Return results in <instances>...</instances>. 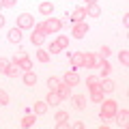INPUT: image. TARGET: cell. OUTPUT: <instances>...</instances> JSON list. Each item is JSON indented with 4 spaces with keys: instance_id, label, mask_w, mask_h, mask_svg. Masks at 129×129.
<instances>
[{
    "instance_id": "484cf974",
    "label": "cell",
    "mask_w": 129,
    "mask_h": 129,
    "mask_svg": "<svg viewBox=\"0 0 129 129\" xmlns=\"http://www.w3.org/2000/svg\"><path fill=\"white\" fill-rule=\"evenodd\" d=\"M118 60H120V64L127 67V64H129V52H127V50H120V52H118Z\"/></svg>"
},
{
    "instance_id": "83f0119b",
    "label": "cell",
    "mask_w": 129,
    "mask_h": 129,
    "mask_svg": "<svg viewBox=\"0 0 129 129\" xmlns=\"http://www.w3.org/2000/svg\"><path fill=\"white\" fill-rule=\"evenodd\" d=\"M37 58L41 60V62H50V54H47V50H39L37 52Z\"/></svg>"
},
{
    "instance_id": "d590c367",
    "label": "cell",
    "mask_w": 129,
    "mask_h": 129,
    "mask_svg": "<svg viewBox=\"0 0 129 129\" xmlns=\"http://www.w3.org/2000/svg\"><path fill=\"white\" fill-rule=\"evenodd\" d=\"M71 127H73V129H84V123H82V120H75Z\"/></svg>"
},
{
    "instance_id": "8992f818",
    "label": "cell",
    "mask_w": 129,
    "mask_h": 129,
    "mask_svg": "<svg viewBox=\"0 0 129 129\" xmlns=\"http://www.w3.org/2000/svg\"><path fill=\"white\" fill-rule=\"evenodd\" d=\"M86 32H88V24H86V22H78V24H73V30H71V35H73L75 39H84V37H86Z\"/></svg>"
},
{
    "instance_id": "7c38bea8",
    "label": "cell",
    "mask_w": 129,
    "mask_h": 129,
    "mask_svg": "<svg viewBox=\"0 0 129 129\" xmlns=\"http://www.w3.org/2000/svg\"><path fill=\"white\" fill-rule=\"evenodd\" d=\"M24 84L26 86H37V73H32V69L24 71Z\"/></svg>"
},
{
    "instance_id": "d4e9b609",
    "label": "cell",
    "mask_w": 129,
    "mask_h": 129,
    "mask_svg": "<svg viewBox=\"0 0 129 129\" xmlns=\"http://www.w3.org/2000/svg\"><path fill=\"white\" fill-rule=\"evenodd\" d=\"M58 86H60V80L58 78H50V80H47V88H50L52 92L58 90Z\"/></svg>"
},
{
    "instance_id": "5bb4252c",
    "label": "cell",
    "mask_w": 129,
    "mask_h": 129,
    "mask_svg": "<svg viewBox=\"0 0 129 129\" xmlns=\"http://www.w3.org/2000/svg\"><path fill=\"white\" fill-rule=\"evenodd\" d=\"M73 108L75 110H86V97L84 95H73Z\"/></svg>"
},
{
    "instance_id": "8fae6325",
    "label": "cell",
    "mask_w": 129,
    "mask_h": 129,
    "mask_svg": "<svg viewBox=\"0 0 129 129\" xmlns=\"http://www.w3.org/2000/svg\"><path fill=\"white\" fill-rule=\"evenodd\" d=\"M84 17H86V7H80V9L73 11V15H71V22H73V24L84 22Z\"/></svg>"
},
{
    "instance_id": "4dcf8cb0",
    "label": "cell",
    "mask_w": 129,
    "mask_h": 129,
    "mask_svg": "<svg viewBox=\"0 0 129 129\" xmlns=\"http://www.w3.org/2000/svg\"><path fill=\"white\" fill-rule=\"evenodd\" d=\"M67 118H69V114H67V112H62V110L56 112V123H62V120H67Z\"/></svg>"
},
{
    "instance_id": "52a82bcc",
    "label": "cell",
    "mask_w": 129,
    "mask_h": 129,
    "mask_svg": "<svg viewBox=\"0 0 129 129\" xmlns=\"http://www.w3.org/2000/svg\"><path fill=\"white\" fill-rule=\"evenodd\" d=\"M114 118L118 120V127L120 129H127L129 127V110H116Z\"/></svg>"
},
{
    "instance_id": "7402d4cb",
    "label": "cell",
    "mask_w": 129,
    "mask_h": 129,
    "mask_svg": "<svg viewBox=\"0 0 129 129\" xmlns=\"http://www.w3.org/2000/svg\"><path fill=\"white\" fill-rule=\"evenodd\" d=\"M99 69H101V75H103V78H108V75H110L112 67H110V62H108V58H101V62H99Z\"/></svg>"
},
{
    "instance_id": "e575fe53",
    "label": "cell",
    "mask_w": 129,
    "mask_h": 129,
    "mask_svg": "<svg viewBox=\"0 0 129 129\" xmlns=\"http://www.w3.org/2000/svg\"><path fill=\"white\" fill-rule=\"evenodd\" d=\"M110 54H112V52H110V47H108V45H103V47H101V58H108Z\"/></svg>"
},
{
    "instance_id": "ac0fdd59",
    "label": "cell",
    "mask_w": 129,
    "mask_h": 129,
    "mask_svg": "<svg viewBox=\"0 0 129 129\" xmlns=\"http://www.w3.org/2000/svg\"><path fill=\"white\" fill-rule=\"evenodd\" d=\"M60 101H62V99H60L58 97V92H47V97H45V103L47 106H60Z\"/></svg>"
},
{
    "instance_id": "3957f363",
    "label": "cell",
    "mask_w": 129,
    "mask_h": 129,
    "mask_svg": "<svg viewBox=\"0 0 129 129\" xmlns=\"http://www.w3.org/2000/svg\"><path fill=\"white\" fill-rule=\"evenodd\" d=\"M60 28H62V22L56 17H47L45 22H43V30H45V35H54V32H58Z\"/></svg>"
},
{
    "instance_id": "30bf717a",
    "label": "cell",
    "mask_w": 129,
    "mask_h": 129,
    "mask_svg": "<svg viewBox=\"0 0 129 129\" xmlns=\"http://www.w3.org/2000/svg\"><path fill=\"white\" fill-rule=\"evenodd\" d=\"M97 64V58L92 54H88V52H82V67H86V69H90V67H95Z\"/></svg>"
},
{
    "instance_id": "4316f807",
    "label": "cell",
    "mask_w": 129,
    "mask_h": 129,
    "mask_svg": "<svg viewBox=\"0 0 129 129\" xmlns=\"http://www.w3.org/2000/svg\"><path fill=\"white\" fill-rule=\"evenodd\" d=\"M56 43L60 45V50H67V47H69V39L64 37V35H60V37L56 39Z\"/></svg>"
},
{
    "instance_id": "44dd1931",
    "label": "cell",
    "mask_w": 129,
    "mask_h": 129,
    "mask_svg": "<svg viewBox=\"0 0 129 129\" xmlns=\"http://www.w3.org/2000/svg\"><path fill=\"white\" fill-rule=\"evenodd\" d=\"M99 86H101V90H103V92H112V90H114V86H116V84L112 82L110 78H103V82H99Z\"/></svg>"
},
{
    "instance_id": "9c48e42d",
    "label": "cell",
    "mask_w": 129,
    "mask_h": 129,
    "mask_svg": "<svg viewBox=\"0 0 129 129\" xmlns=\"http://www.w3.org/2000/svg\"><path fill=\"white\" fill-rule=\"evenodd\" d=\"M90 99H92L95 103H101V101H103V90H101V86H99V84L90 86Z\"/></svg>"
},
{
    "instance_id": "6da1fadb",
    "label": "cell",
    "mask_w": 129,
    "mask_h": 129,
    "mask_svg": "<svg viewBox=\"0 0 129 129\" xmlns=\"http://www.w3.org/2000/svg\"><path fill=\"white\" fill-rule=\"evenodd\" d=\"M116 110H118V103H116L114 99L101 101V112H99V118H101V120H110V118H114Z\"/></svg>"
},
{
    "instance_id": "2e32d148",
    "label": "cell",
    "mask_w": 129,
    "mask_h": 129,
    "mask_svg": "<svg viewBox=\"0 0 129 129\" xmlns=\"http://www.w3.org/2000/svg\"><path fill=\"white\" fill-rule=\"evenodd\" d=\"M86 15H88V17H99V15H101V9H99V5H97V2H92V5H86Z\"/></svg>"
},
{
    "instance_id": "277c9868",
    "label": "cell",
    "mask_w": 129,
    "mask_h": 129,
    "mask_svg": "<svg viewBox=\"0 0 129 129\" xmlns=\"http://www.w3.org/2000/svg\"><path fill=\"white\" fill-rule=\"evenodd\" d=\"M17 28H22V30L35 28V17H32L30 13H22V15H17Z\"/></svg>"
},
{
    "instance_id": "60d3db41",
    "label": "cell",
    "mask_w": 129,
    "mask_h": 129,
    "mask_svg": "<svg viewBox=\"0 0 129 129\" xmlns=\"http://www.w3.org/2000/svg\"><path fill=\"white\" fill-rule=\"evenodd\" d=\"M0 9H2V5H0Z\"/></svg>"
},
{
    "instance_id": "cb8c5ba5",
    "label": "cell",
    "mask_w": 129,
    "mask_h": 129,
    "mask_svg": "<svg viewBox=\"0 0 129 129\" xmlns=\"http://www.w3.org/2000/svg\"><path fill=\"white\" fill-rule=\"evenodd\" d=\"M71 64H73V69H80L82 67V52H73L71 54Z\"/></svg>"
},
{
    "instance_id": "8d00e7d4",
    "label": "cell",
    "mask_w": 129,
    "mask_h": 129,
    "mask_svg": "<svg viewBox=\"0 0 129 129\" xmlns=\"http://www.w3.org/2000/svg\"><path fill=\"white\" fill-rule=\"evenodd\" d=\"M56 127H58V129H67V127H69V123L62 120V123H56Z\"/></svg>"
},
{
    "instance_id": "ffe728a7",
    "label": "cell",
    "mask_w": 129,
    "mask_h": 129,
    "mask_svg": "<svg viewBox=\"0 0 129 129\" xmlns=\"http://www.w3.org/2000/svg\"><path fill=\"white\" fill-rule=\"evenodd\" d=\"M39 11H41V15H52L54 5H52L50 0H45V2H41V5H39Z\"/></svg>"
},
{
    "instance_id": "603a6c76",
    "label": "cell",
    "mask_w": 129,
    "mask_h": 129,
    "mask_svg": "<svg viewBox=\"0 0 129 129\" xmlns=\"http://www.w3.org/2000/svg\"><path fill=\"white\" fill-rule=\"evenodd\" d=\"M47 108H50V106H47L45 101H35V114H37V116L45 114V112H47Z\"/></svg>"
},
{
    "instance_id": "5b68a950",
    "label": "cell",
    "mask_w": 129,
    "mask_h": 129,
    "mask_svg": "<svg viewBox=\"0 0 129 129\" xmlns=\"http://www.w3.org/2000/svg\"><path fill=\"white\" fill-rule=\"evenodd\" d=\"M30 41L35 45H41L45 41V30H43V24H35V32L30 35Z\"/></svg>"
},
{
    "instance_id": "836d02e7",
    "label": "cell",
    "mask_w": 129,
    "mask_h": 129,
    "mask_svg": "<svg viewBox=\"0 0 129 129\" xmlns=\"http://www.w3.org/2000/svg\"><path fill=\"white\" fill-rule=\"evenodd\" d=\"M15 2H17V0H0V5H2V7H7V9L15 7Z\"/></svg>"
},
{
    "instance_id": "e0dca14e",
    "label": "cell",
    "mask_w": 129,
    "mask_h": 129,
    "mask_svg": "<svg viewBox=\"0 0 129 129\" xmlns=\"http://www.w3.org/2000/svg\"><path fill=\"white\" fill-rule=\"evenodd\" d=\"M35 123H37V114H26V116L22 118V127H24V129L35 127Z\"/></svg>"
},
{
    "instance_id": "f35d334b",
    "label": "cell",
    "mask_w": 129,
    "mask_h": 129,
    "mask_svg": "<svg viewBox=\"0 0 129 129\" xmlns=\"http://www.w3.org/2000/svg\"><path fill=\"white\" fill-rule=\"evenodd\" d=\"M5 26V17H2V15H0V28Z\"/></svg>"
},
{
    "instance_id": "4fadbf2b",
    "label": "cell",
    "mask_w": 129,
    "mask_h": 129,
    "mask_svg": "<svg viewBox=\"0 0 129 129\" xmlns=\"http://www.w3.org/2000/svg\"><path fill=\"white\" fill-rule=\"evenodd\" d=\"M9 41L11 43H19V41H22V28H17V26L11 28V30H9Z\"/></svg>"
},
{
    "instance_id": "1f68e13d",
    "label": "cell",
    "mask_w": 129,
    "mask_h": 129,
    "mask_svg": "<svg viewBox=\"0 0 129 129\" xmlns=\"http://www.w3.org/2000/svg\"><path fill=\"white\" fill-rule=\"evenodd\" d=\"M50 52H52V54H58V52H60V45H58V43H50V47H47V54H50Z\"/></svg>"
},
{
    "instance_id": "d6a6232c",
    "label": "cell",
    "mask_w": 129,
    "mask_h": 129,
    "mask_svg": "<svg viewBox=\"0 0 129 129\" xmlns=\"http://www.w3.org/2000/svg\"><path fill=\"white\" fill-rule=\"evenodd\" d=\"M86 84H88V88L95 86V84H99V78H97V75H88V78H86Z\"/></svg>"
},
{
    "instance_id": "ab89813d",
    "label": "cell",
    "mask_w": 129,
    "mask_h": 129,
    "mask_svg": "<svg viewBox=\"0 0 129 129\" xmlns=\"http://www.w3.org/2000/svg\"><path fill=\"white\" fill-rule=\"evenodd\" d=\"M92 2H97V0H86V5H92Z\"/></svg>"
},
{
    "instance_id": "9a60e30c",
    "label": "cell",
    "mask_w": 129,
    "mask_h": 129,
    "mask_svg": "<svg viewBox=\"0 0 129 129\" xmlns=\"http://www.w3.org/2000/svg\"><path fill=\"white\" fill-rule=\"evenodd\" d=\"M56 92H58V97H60V99H69V97H71V86L62 82V84L58 86V90H56Z\"/></svg>"
},
{
    "instance_id": "7a4b0ae2",
    "label": "cell",
    "mask_w": 129,
    "mask_h": 129,
    "mask_svg": "<svg viewBox=\"0 0 129 129\" xmlns=\"http://www.w3.org/2000/svg\"><path fill=\"white\" fill-rule=\"evenodd\" d=\"M13 62H17L24 71H30L32 69V60L26 56V52H24V50H17V54L13 56Z\"/></svg>"
},
{
    "instance_id": "d6986e66",
    "label": "cell",
    "mask_w": 129,
    "mask_h": 129,
    "mask_svg": "<svg viewBox=\"0 0 129 129\" xmlns=\"http://www.w3.org/2000/svg\"><path fill=\"white\" fill-rule=\"evenodd\" d=\"M19 71H22V67H19L17 62H11V64H9V69L5 71V75H9V78H17Z\"/></svg>"
},
{
    "instance_id": "f1b7e54d",
    "label": "cell",
    "mask_w": 129,
    "mask_h": 129,
    "mask_svg": "<svg viewBox=\"0 0 129 129\" xmlns=\"http://www.w3.org/2000/svg\"><path fill=\"white\" fill-rule=\"evenodd\" d=\"M7 103H9V92L0 88V106H7Z\"/></svg>"
},
{
    "instance_id": "74e56055",
    "label": "cell",
    "mask_w": 129,
    "mask_h": 129,
    "mask_svg": "<svg viewBox=\"0 0 129 129\" xmlns=\"http://www.w3.org/2000/svg\"><path fill=\"white\" fill-rule=\"evenodd\" d=\"M123 24H125V26H129V13L123 15Z\"/></svg>"
},
{
    "instance_id": "ba28073f",
    "label": "cell",
    "mask_w": 129,
    "mask_h": 129,
    "mask_svg": "<svg viewBox=\"0 0 129 129\" xmlns=\"http://www.w3.org/2000/svg\"><path fill=\"white\" fill-rule=\"evenodd\" d=\"M64 84H69V86H78L80 84V75H78L75 69H69L64 73Z\"/></svg>"
},
{
    "instance_id": "f546056e",
    "label": "cell",
    "mask_w": 129,
    "mask_h": 129,
    "mask_svg": "<svg viewBox=\"0 0 129 129\" xmlns=\"http://www.w3.org/2000/svg\"><path fill=\"white\" fill-rule=\"evenodd\" d=\"M9 64H11L9 60H7V58H2V56H0V73H5V71L9 69Z\"/></svg>"
}]
</instances>
